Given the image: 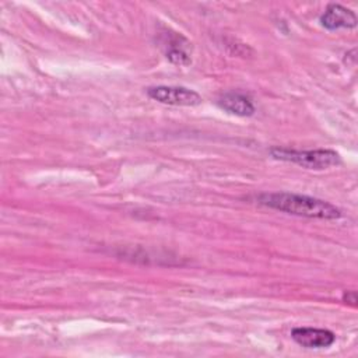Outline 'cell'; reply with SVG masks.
Masks as SVG:
<instances>
[{
	"mask_svg": "<svg viewBox=\"0 0 358 358\" xmlns=\"http://www.w3.org/2000/svg\"><path fill=\"white\" fill-rule=\"evenodd\" d=\"M147 94L151 99L172 106H197L203 101L196 91L186 87L158 85L148 88Z\"/></svg>",
	"mask_w": 358,
	"mask_h": 358,
	"instance_id": "3",
	"label": "cell"
},
{
	"mask_svg": "<svg viewBox=\"0 0 358 358\" xmlns=\"http://www.w3.org/2000/svg\"><path fill=\"white\" fill-rule=\"evenodd\" d=\"M218 106L228 113L236 115V116H252L255 113V105L252 101L239 92H228L224 94L218 99Z\"/></svg>",
	"mask_w": 358,
	"mask_h": 358,
	"instance_id": "7",
	"label": "cell"
},
{
	"mask_svg": "<svg viewBox=\"0 0 358 358\" xmlns=\"http://www.w3.org/2000/svg\"><path fill=\"white\" fill-rule=\"evenodd\" d=\"M161 46L165 52L166 59L179 66H187L190 63V42L178 32H165L161 39Z\"/></svg>",
	"mask_w": 358,
	"mask_h": 358,
	"instance_id": "4",
	"label": "cell"
},
{
	"mask_svg": "<svg viewBox=\"0 0 358 358\" xmlns=\"http://www.w3.org/2000/svg\"><path fill=\"white\" fill-rule=\"evenodd\" d=\"M343 301L351 306H357V302H358V298H357V292L355 291H345L343 294Z\"/></svg>",
	"mask_w": 358,
	"mask_h": 358,
	"instance_id": "8",
	"label": "cell"
},
{
	"mask_svg": "<svg viewBox=\"0 0 358 358\" xmlns=\"http://www.w3.org/2000/svg\"><path fill=\"white\" fill-rule=\"evenodd\" d=\"M271 155L275 159L289 161L306 169H327L340 164V155L334 150L319 148V150H289V148H271Z\"/></svg>",
	"mask_w": 358,
	"mask_h": 358,
	"instance_id": "2",
	"label": "cell"
},
{
	"mask_svg": "<svg viewBox=\"0 0 358 358\" xmlns=\"http://www.w3.org/2000/svg\"><path fill=\"white\" fill-rule=\"evenodd\" d=\"M357 22L358 20L355 13L341 4H330L320 17V24L329 31L354 28L357 27Z\"/></svg>",
	"mask_w": 358,
	"mask_h": 358,
	"instance_id": "6",
	"label": "cell"
},
{
	"mask_svg": "<svg viewBox=\"0 0 358 358\" xmlns=\"http://www.w3.org/2000/svg\"><path fill=\"white\" fill-rule=\"evenodd\" d=\"M257 200L260 204L268 208L299 217L320 220H336L341 217L340 208H337L331 203L305 194H295L287 192L263 193L257 197Z\"/></svg>",
	"mask_w": 358,
	"mask_h": 358,
	"instance_id": "1",
	"label": "cell"
},
{
	"mask_svg": "<svg viewBox=\"0 0 358 358\" xmlns=\"http://www.w3.org/2000/svg\"><path fill=\"white\" fill-rule=\"evenodd\" d=\"M294 341L306 348H326L336 341L333 331L316 327H295L291 331Z\"/></svg>",
	"mask_w": 358,
	"mask_h": 358,
	"instance_id": "5",
	"label": "cell"
}]
</instances>
